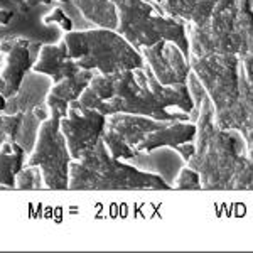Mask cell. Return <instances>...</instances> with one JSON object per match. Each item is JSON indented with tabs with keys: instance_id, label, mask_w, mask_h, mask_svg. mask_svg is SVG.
<instances>
[{
	"instance_id": "6da1fadb",
	"label": "cell",
	"mask_w": 253,
	"mask_h": 253,
	"mask_svg": "<svg viewBox=\"0 0 253 253\" xmlns=\"http://www.w3.org/2000/svg\"><path fill=\"white\" fill-rule=\"evenodd\" d=\"M162 177L137 169L126 161L110 154L103 138L83 157L73 159L69 166V189L110 191V189H167Z\"/></svg>"
},
{
	"instance_id": "7a4b0ae2",
	"label": "cell",
	"mask_w": 253,
	"mask_h": 253,
	"mask_svg": "<svg viewBox=\"0 0 253 253\" xmlns=\"http://www.w3.org/2000/svg\"><path fill=\"white\" fill-rule=\"evenodd\" d=\"M64 42L68 52L81 69L100 75H113L125 69L144 68L142 52L126 41L118 31L89 27L66 32Z\"/></svg>"
},
{
	"instance_id": "3957f363",
	"label": "cell",
	"mask_w": 253,
	"mask_h": 253,
	"mask_svg": "<svg viewBox=\"0 0 253 253\" xmlns=\"http://www.w3.org/2000/svg\"><path fill=\"white\" fill-rule=\"evenodd\" d=\"M118 12L117 31L138 51L167 39L189 54L186 22L162 9V0H112Z\"/></svg>"
},
{
	"instance_id": "277c9868",
	"label": "cell",
	"mask_w": 253,
	"mask_h": 253,
	"mask_svg": "<svg viewBox=\"0 0 253 253\" xmlns=\"http://www.w3.org/2000/svg\"><path fill=\"white\" fill-rule=\"evenodd\" d=\"M73 156L66 137L61 132V118L49 117L41 124L38 140L27 157L26 166H39L46 189H69V166Z\"/></svg>"
},
{
	"instance_id": "5b68a950",
	"label": "cell",
	"mask_w": 253,
	"mask_h": 253,
	"mask_svg": "<svg viewBox=\"0 0 253 253\" xmlns=\"http://www.w3.org/2000/svg\"><path fill=\"white\" fill-rule=\"evenodd\" d=\"M162 124L164 122L150 117L113 113L107 117V125L101 138L113 157L128 161L137 154V145L144 140L145 135L157 130Z\"/></svg>"
},
{
	"instance_id": "8992f818",
	"label": "cell",
	"mask_w": 253,
	"mask_h": 253,
	"mask_svg": "<svg viewBox=\"0 0 253 253\" xmlns=\"http://www.w3.org/2000/svg\"><path fill=\"white\" fill-rule=\"evenodd\" d=\"M105 125L107 117L103 113L83 107L80 100L69 103L68 115L61 118V132L66 137L73 159L83 157L101 140Z\"/></svg>"
},
{
	"instance_id": "52a82bcc",
	"label": "cell",
	"mask_w": 253,
	"mask_h": 253,
	"mask_svg": "<svg viewBox=\"0 0 253 253\" xmlns=\"http://www.w3.org/2000/svg\"><path fill=\"white\" fill-rule=\"evenodd\" d=\"M140 52L161 84L175 86L187 83V76L191 73L189 54H186L172 41L162 39L154 46L142 49Z\"/></svg>"
},
{
	"instance_id": "ba28073f",
	"label": "cell",
	"mask_w": 253,
	"mask_h": 253,
	"mask_svg": "<svg viewBox=\"0 0 253 253\" xmlns=\"http://www.w3.org/2000/svg\"><path fill=\"white\" fill-rule=\"evenodd\" d=\"M126 162L145 172H159L169 186L174 184L179 172L186 166V159L177 152V149L174 150L172 147H159L150 152H137Z\"/></svg>"
},
{
	"instance_id": "9c48e42d",
	"label": "cell",
	"mask_w": 253,
	"mask_h": 253,
	"mask_svg": "<svg viewBox=\"0 0 253 253\" xmlns=\"http://www.w3.org/2000/svg\"><path fill=\"white\" fill-rule=\"evenodd\" d=\"M52 80L42 73H36L31 69L26 75L19 91L14 96L7 98L3 113L5 115H15V113H27L32 112L34 108L41 107L42 101H46L52 88Z\"/></svg>"
},
{
	"instance_id": "30bf717a",
	"label": "cell",
	"mask_w": 253,
	"mask_h": 253,
	"mask_svg": "<svg viewBox=\"0 0 253 253\" xmlns=\"http://www.w3.org/2000/svg\"><path fill=\"white\" fill-rule=\"evenodd\" d=\"M32 69L49 76L52 83H59L64 78H71L81 71L78 63L69 56L64 39H61L58 44H44Z\"/></svg>"
},
{
	"instance_id": "8fae6325",
	"label": "cell",
	"mask_w": 253,
	"mask_h": 253,
	"mask_svg": "<svg viewBox=\"0 0 253 253\" xmlns=\"http://www.w3.org/2000/svg\"><path fill=\"white\" fill-rule=\"evenodd\" d=\"M96 73L89 69H81L78 75L71 78H64L59 83H54L46 98L49 113L54 118H64L68 115L69 103L75 100H80L83 91L88 88L89 81L93 80Z\"/></svg>"
},
{
	"instance_id": "7c38bea8",
	"label": "cell",
	"mask_w": 253,
	"mask_h": 253,
	"mask_svg": "<svg viewBox=\"0 0 253 253\" xmlns=\"http://www.w3.org/2000/svg\"><path fill=\"white\" fill-rule=\"evenodd\" d=\"M31 42L24 38L17 39V44L14 46V49L7 54L5 59V68L2 69V78L5 81L7 88L3 96L10 98L19 91L20 84H22L26 75L31 71L34 66V61L31 56Z\"/></svg>"
},
{
	"instance_id": "4fadbf2b",
	"label": "cell",
	"mask_w": 253,
	"mask_h": 253,
	"mask_svg": "<svg viewBox=\"0 0 253 253\" xmlns=\"http://www.w3.org/2000/svg\"><path fill=\"white\" fill-rule=\"evenodd\" d=\"M196 137V125L189 122H164L157 130L145 135L137 145V152H150L159 147H177Z\"/></svg>"
},
{
	"instance_id": "5bb4252c",
	"label": "cell",
	"mask_w": 253,
	"mask_h": 253,
	"mask_svg": "<svg viewBox=\"0 0 253 253\" xmlns=\"http://www.w3.org/2000/svg\"><path fill=\"white\" fill-rule=\"evenodd\" d=\"M73 5L89 24L101 29L118 27V12L112 0H71Z\"/></svg>"
},
{
	"instance_id": "9a60e30c",
	"label": "cell",
	"mask_w": 253,
	"mask_h": 253,
	"mask_svg": "<svg viewBox=\"0 0 253 253\" xmlns=\"http://www.w3.org/2000/svg\"><path fill=\"white\" fill-rule=\"evenodd\" d=\"M14 152L7 154L0 150V184L15 189V175L26 167L29 154L20 147L17 142H12Z\"/></svg>"
},
{
	"instance_id": "2e32d148",
	"label": "cell",
	"mask_w": 253,
	"mask_h": 253,
	"mask_svg": "<svg viewBox=\"0 0 253 253\" xmlns=\"http://www.w3.org/2000/svg\"><path fill=\"white\" fill-rule=\"evenodd\" d=\"M41 124H42V122L34 115V112L24 113V120H22V125H20V130L17 133L15 142H17V144L22 147L27 154H31L32 149H34L36 140H38Z\"/></svg>"
},
{
	"instance_id": "e0dca14e",
	"label": "cell",
	"mask_w": 253,
	"mask_h": 253,
	"mask_svg": "<svg viewBox=\"0 0 253 253\" xmlns=\"http://www.w3.org/2000/svg\"><path fill=\"white\" fill-rule=\"evenodd\" d=\"M44 175L39 166H26L20 172L15 175V189L22 191H34L44 189Z\"/></svg>"
},
{
	"instance_id": "ac0fdd59",
	"label": "cell",
	"mask_w": 253,
	"mask_h": 253,
	"mask_svg": "<svg viewBox=\"0 0 253 253\" xmlns=\"http://www.w3.org/2000/svg\"><path fill=\"white\" fill-rule=\"evenodd\" d=\"M24 120V113H15V115H5L2 113V118H0V130L5 133V137L9 140L15 142L17 138V133L20 130V125H22Z\"/></svg>"
},
{
	"instance_id": "d6986e66",
	"label": "cell",
	"mask_w": 253,
	"mask_h": 253,
	"mask_svg": "<svg viewBox=\"0 0 253 253\" xmlns=\"http://www.w3.org/2000/svg\"><path fill=\"white\" fill-rule=\"evenodd\" d=\"M44 22L46 24H59L61 31H64V32H71L73 27H75L73 26V19L69 17V15L61 9V7H54L51 14L44 17Z\"/></svg>"
},
{
	"instance_id": "ffe728a7",
	"label": "cell",
	"mask_w": 253,
	"mask_h": 253,
	"mask_svg": "<svg viewBox=\"0 0 253 253\" xmlns=\"http://www.w3.org/2000/svg\"><path fill=\"white\" fill-rule=\"evenodd\" d=\"M175 184L177 187H199V174L193 169H182L179 172L177 179H175Z\"/></svg>"
},
{
	"instance_id": "44dd1931",
	"label": "cell",
	"mask_w": 253,
	"mask_h": 253,
	"mask_svg": "<svg viewBox=\"0 0 253 253\" xmlns=\"http://www.w3.org/2000/svg\"><path fill=\"white\" fill-rule=\"evenodd\" d=\"M14 17H15V12L14 10L0 9V26H9Z\"/></svg>"
},
{
	"instance_id": "7402d4cb",
	"label": "cell",
	"mask_w": 253,
	"mask_h": 253,
	"mask_svg": "<svg viewBox=\"0 0 253 253\" xmlns=\"http://www.w3.org/2000/svg\"><path fill=\"white\" fill-rule=\"evenodd\" d=\"M52 0H24L29 9H36V7H41V5H51Z\"/></svg>"
},
{
	"instance_id": "603a6c76",
	"label": "cell",
	"mask_w": 253,
	"mask_h": 253,
	"mask_svg": "<svg viewBox=\"0 0 253 253\" xmlns=\"http://www.w3.org/2000/svg\"><path fill=\"white\" fill-rule=\"evenodd\" d=\"M5 103H7V98L0 93V118H2V113H3V108H5Z\"/></svg>"
},
{
	"instance_id": "cb8c5ba5",
	"label": "cell",
	"mask_w": 253,
	"mask_h": 253,
	"mask_svg": "<svg viewBox=\"0 0 253 253\" xmlns=\"http://www.w3.org/2000/svg\"><path fill=\"white\" fill-rule=\"evenodd\" d=\"M5 88H7V84H5V81H3V78L2 76H0V93H5Z\"/></svg>"
},
{
	"instance_id": "d4e9b609",
	"label": "cell",
	"mask_w": 253,
	"mask_h": 253,
	"mask_svg": "<svg viewBox=\"0 0 253 253\" xmlns=\"http://www.w3.org/2000/svg\"><path fill=\"white\" fill-rule=\"evenodd\" d=\"M2 189H10V187L5 186V184H0V191H2Z\"/></svg>"
},
{
	"instance_id": "484cf974",
	"label": "cell",
	"mask_w": 253,
	"mask_h": 253,
	"mask_svg": "<svg viewBox=\"0 0 253 253\" xmlns=\"http://www.w3.org/2000/svg\"><path fill=\"white\" fill-rule=\"evenodd\" d=\"M58 2H61V3H69L71 0H58Z\"/></svg>"
},
{
	"instance_id": "4316f807",
	"label": "cell",
	"mask_w": 253,
	"mask_h": 253,
	"mask_svg": "<svg viewBox=\"0 0 253 253\" xmlns=\"http://www.w3.org/2000/svg\"><path fill=\"white\" fill-rule=\"evenodd\" d=\"M0 52H2V51H0Z\"/></svg>"
}]
</instances>
